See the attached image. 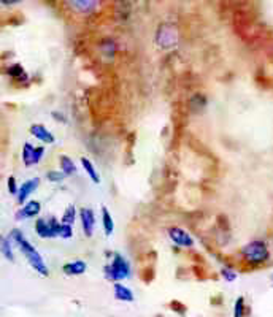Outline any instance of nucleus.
<instances>
[{
    "mask_svg": "<svg viewBox=\"0 0 273 317\" xmlns=\"http://www.w3.org/2000/svg\"><path fill=\"white\" fill-rule=\"evenodd\" d=\"M10 238H11V241H15L16 246L19 247V250L24 254L25 260L29 262V265L38 273V274H42V276H48L49 274V270L46 267V263L43 260V257L40 256V252L32 246V243L25 238L19 230H13L10 233Z\"/></svg>",
    "mask_w": 273,
    "mask_h": 317,
    "instance_id": "1",
    "label": "nucleus"
},
{
    "mask_svg": "<svg viewBox=\"0 0 273 317\" xmlns=\"http://www.w3.org/2000/svg\"><path fill=\"white\" fill-rule=\"evenodd\" d=\"M131 274H132V268H131V263H129V260L124 256L114 252L111 263L105 267L107 279L113 281V282H119V281L127 279V277Z\"/></svg>",
    "mask_w": 273,
    "mask_h": 317,
    "instance_id": "2",
    "label": "nucleus"
},
{
    "mask_svg": "<svg viewBox=\"0 0 273 317\" xmlns=\"http://www.w3.org/2000/svg\"><path fill=\"white\" fill-rule=\"evenodd\" d=\"M241 256L246 263L250 265H262L270 257L268 247L264 241H251L241 249Z\"/></svg>",
    "mask_w": 273,
    "mask_h": 317,
    "instance_id": "3",
    "label": "nucleus"
},
{
    "mask_svg": "<svg viewBox=\"0 0 273 317\" xmlns=\"http://www.w3.org/2000/svg\"><path fill=\"white\" fill-rule=\"evenodd\" d=\"M60 222H57L54 217L49 219H37L35 222V232L40 238H56L59 233Z\"/></svg>",
    "mask_w": 273,
    "mask_h": 317,
    "instance_id": "4",
    "label": "nucleus"
},
{
    "mask_svg": "<svg viewBox=\"0 0 273 317\" xmlns=\"http://www.w3.org/2000/svg\"><path fill=\"white\" fill-rule=\"evenodd\" d=\"M45 154V148L43 146H32L31 143H25L24 148H22V162L25 167H32V165H37L38 162L42 161V157Z\"/></svg>",
    "mask_w": 273,
    "mask_h": 317,
    "instance_id": "5",
    "label": "nucleus"
},
{
    "mask_svg": "<svg viewBox=\"0 0 273 317\" xmlns=\"http://www.w3.org/2000/svg\"><path fill=\"white\" fill-rule=\"evenodd\" d=\"M168 238L179 247H191L194 246V240H192V236L185 232L183 229H179V227H170L168 229Z\"/></svg>",
    "mask_w": 273,
    "mask_h": 317,
    "instance_id": "6",
    "label": "nucleus"
},
{
    "mask_svg": "<svg viewBox=\"0 0 273 317\" xmlns=\"http://www.w3.org/2000/svg\"><path fill=\"white\" fill-rule=\"evenodd\" d=\"M80 220L81 227L86 236H93L94 227H96V214L90 208H81L80 209Z\"/></svg>",
    "mask_w": 273,
    "mask_h": 317,
    "instance_id": "7",
    "label": "nucleus"
},
{
    "mask_svg": "<svg viewBox=\"0 0 273 317\" xmlns=\"http://www.w3.org/2000/svg\"><path fill=\"white\" fill-rule=\"evenodd\" d=\"M42 211V205L40 202L37 200H31L27 203H24V206L16 213V219L18 220H22V219H31V217H35L40 214Z\"/></svg>",
    "mask_w": 273,
    "mask_h": 317,
    "instance_id": "8",
    "label": "nucleus"
},
{
    "mask_svg": "<svg viewBox=\"0 0 273 317\" xmlns=\"http://www.w3.org/2000/svg\"><path fill=\"white\" fill-rule=\"evenodd\" d=\"M38 184H40V179L38 178H32V179H29V181H25V182H22V186L19 187V191H18V203H25V200H27L29 198V195L38 187Z\"/></svg>",
    "mask_w": 273,
    "mask_h": 317,
    "instance_id": "9",
    "label": "nucleus"
},
{
    "mask_svg": "<svg viewBox=\"0 0 273 317\" xmlns=\"http://www.w3.org/2000/svg\"><path fill=\"white\" fill-rule=\"evenodd\" d=\"M31 134H32L37 140H40V141H43V143H48V144H53V143L56 141L54 135L51 134V132H49L45 125H42V124H32V125H31Z\"/></svg>",
    "mask_w": 273,
    "mask_h": 317,
    "instance_id": "10",
    "label": "nucleus"
},
{
    "mask_svg": "<svg viewBox=\"0 0 273 317\" xmlns=\"http://www.w3.org/2000/svg\"><path fill=\"white\" fill-rule=\"evenodd\" d=\"M64 273L67 276H80L83 273H86L87 270V263L83 262V260H73V262H69L64 265Z\"/></svg>",
    "mask_w": 273,
    "mask_h": 317,
    "instance_id": "11",
    "label": "nucleus"
},
{
    "mask_svg": "<svg viewBox=\"0 0 273 317\" xmlns=\"http://www.w3.org/2000/svg\"><path fill=\"white\" fill-rule=\"evenodd\" d=\"M114 298L119 301L131 303V301H134V292L127 286H124L121 282H116L114 284Z\"/></svg>",
    "mask_w": 273,
    "mask_h": 317,
    "instance_id": "12",
    "label": "nucleus"
},
{
    "mask_svg": "<svg viewBox=\"0 0 273 317\" xmlns=\"http://www.w3.org/2000/svg\"><path fill=\"white\" fill-rule=\"evenodd\" d=\"M102 226H103V232H105V235L111 236V233L114 232V220L111 217V213L108 211V208H105V206L102 208Z\"/></svg>",
    "mask_w": 273,
    "mask_h": 317,
    "instance_id": "13",
    "label": "nucleus"
},
{
    "mask_svg": "<svg viewBox=\"0 0 273 317\" xmlns=\"http://www.w3.org/2000/svg\"><path fill=\"white\" fill-rule=\"evenodd\" d=\"M0 252L10 262H15V254L11 247V238L10 236H0Z\"/></svg>",
    "mask_w": 273,
    "mask_h": 317,
    "instance_id": "14",
    "label": "nucleus"
},
{
    "mask_svg": "<svg viewBox=\"0 0 273 317\" xmlns=\"http://www.w3.org/2000/svg\"><path fill=\"white\" fill-rule=\"evenodd\" d=\"M81 165L84 168V171L89 175V178L93 179V182H100V178H99V173H97V170H96V165L89 161L87 157H81Z\"/></svg>",
    "mask_w": 273,
    "mask_h": 317,
    "instance_id": "15",
    "label": "nucleus"
},
{
    "mask_svg": "<svg viewBox=\"0 0 273 317\" xmlns=\"http://www.w3.org/2000/svg\"><path fill=\"white\" fill-rule=\"evenodd\" d=\"M59 162H60V171L66 176H72L75 171H76V167H75V164H73V161L70 157H67V155H60V158H59Z\"/></svg>",
    "mask_w": 273,
    "mask_h": 317,
    "instance_id": "16",
    "label": "nucleus"
},
{
    "mask_svg": "<svg viewBox=\"0 0 273 317\" xmlns=\"http://www.w3.org/2000/svg\"><path fill=\"white\" fill-rule=\"evenodd\" d=\"M70 7L80 10L81 13H90L94 8L99 7V4L97 2H89V0H86V2H84V0H81V2H72Z\"/></svg>",
    "mask_w": 273,
    "mask_h": 317,
    "instance_id": "17",
    "label": "nucleus"
},
{
    "mask_svg": "<svg viewBox=\"0 0 273 317\" xmlns=\"http://www.w3.org/2000/svg\"><path fill=\"white\" fill-rule=\"evenodd\" d=\"M75 219H76V208L73 205H70V206H67L66 211H64L62 224H67V226H73Z\"/></svg>",
    "mask_w": 273,
    "mask_h": 317,
    "instance_id": "18",
    "label": "nucleus"
},
{
    "mask_svg": "<svg viewBox=\"0 0 273 317\" xmlns=\"http://www.w3.org/2000/svg\"><path fill=\"white\" fill-rule=\"evenodd\" d=\"M57 236L64 238V240H70V238L73 236V229H72V226H67V224H62V222H60V227H59Z\"/></svg>",
    "mask_w": 273,
    "mask_h": 317,
    "instance_id": "19",
    "label": "nucleus"
},
{
    "mask_svg": "<svg viewBox=\"0 0 273 317\" xmlns=\"http://www.w3.org/2000/svg\"><path fill=\"white\" fill-rule=\"evenodd\" d=\"M245 315V300L243 297H238L235 300V306H233V317H243Z\"/></svg>",
    "mask_w": 273,
    "mask_h": 317,
    "instance_id": "20",
    "label": "nucleus"
},
{
    "mask_svg": "<svg viewBox=\"0 0 273 317\" xmlns=\"http://www.w3.org/2000/svg\"><path fill=\"white\" fill-rule=\"evenodd\" d=\"M46 178H48V181H51V182H62L64 178H66V175H64L62 171L51 170V171H48V173H46Z\"/></svg>",
    "mask_w": 273,
    "mask_h": 317,
    "instance_id": "21",
    "label": "nucleus"
},
{
    "mask_svg": "<svg viewBox=\"0 0 273 317\" xmlns=\"http://www.w3.org/2000/svg\"><path fill=\"white\" fill-rule=\"evenodd\" d=\"M8 191H10V194H13V195H18L19 187L16 186V179H15V176H10V178H8Z\"/></svg>",
    "mask_w": 273,
    "mask_h": 317,
    "instance_id": "22",
    "label": "nucleus"
},
{
    "mask_svg": "<svg viewBox=\"0 0 273 317\" xmlns=\"http://www.w3.org/2000/svg\"><path fill=\"white\" fill-rule=\"evenodd\" d=\"M221 273H223V276L226 277V279H227L229 282H232V281H235V279H237V273H235V271H232V270H229V268H224Z\"/></svg>",
    "mask_w": 273,
    "mask_h": 317,
    "instance_id": "23",
    "label": "nucleus"
},
{
    "mask_svg": "<svg viewBox=\"0 0 273 317\" xmlns=\"http://www.w3.org/2000/svg\"><path fill=\"white\" fill-rule=\"evenodd\" d=\"M271 282H273V274H271Z\"/></svg>",
    "mask_w": 273,
    "mask_h": 317,
    "instance_id": "24",
    "label": "nucleus"
}]
</instances>
